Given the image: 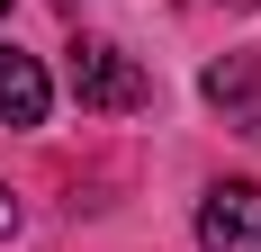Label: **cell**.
<instances>
[{"mask_svg": "<svg viewBox=\"0 0 261 252\" xmlns=\"http://www.w3.org/2000/svg\"><path fill=\"white\" fill-rule=\"evenodd\" d=\"M72 99H81V108H99V117H126V108L153 99V81L135 72V54H126V45L81 36V45H72Z\"/></svg>", "mask_w": 261, "mask_h": 252, "instance_id": "1", "label": "cell"}, {"mask_svg": "<svg viewBox=\"0 0 261 252\" xmlns=\"http://www.w3.org/2000/svg\"><path fill=\"white\" fill-rule=\"evenodd\" d=\"M198 243L207 252H261V180H216L198 198Z\"/></svg>", "mask_w": 261, "mask_h": 252, "instance_id": "2", "label": "cell"}, {"mask_svg": "<svg viewBox=\"0 0 261 252\" xmlns=\"http://www.w3.org/2000/svg\"><path fill=\"white\" fill-rule=\"evenodd\" d=\"M45 108H54L45 63L18 54V45H0V126H45Z\"/></svg>", "mask_w": 261, "mask_h": 252, "instance_id": "3", "label": "cell"}, {"mask_svg": "<svg viewBox=\"0 0 261 252\" xmlns=\"http://www.w3.org/2000/svg\"><path fill=\"white\" fill-rule=\"evenodd\" d=\"M207 99H252V63H207Z\"/></svg>", "mask_w": 261, "mask_h": 252, "instance_id": "4", "label": "cell"}, {"mask_svg": "<svg viewBox=\"0 0 261 252\" xmlns=\"http://www.w3.org/2000/svg\"><path fill=\"white\" fill-rule=\"evenodd\" d=\"M9 234H18V198L0 189V243H9Z\"/></svg>", "mask_w": 261, "mask_h": 252, "instance_id": "5", "label": "cell"}, {"mask_svg": "<svg viewBox=\"0 0 261 252\" xmlns=\"http://www.w3.org/2000/svg\"><path fill=\"white\" fill-rule=\"evenodd\" d=\"M9 9H18V0H0V18H9Z\"/></svg>", "mask_w": 261, "mask_h": 252, "instance_id": "6", "label": "cell"}, {"mask_svg": "<svg viewBox=\"0 0 261 252\" xmlns=\"http://www.w3.org/2000/svg\"><path fill=\"white\" fill-rule=\"evenodd\" d=\"M234 9H252V0H234Z\"/></svg>", "mask_w": 261, "mask_h": 252, "instance_id": "7", "label": "cell"}]
</instances>
